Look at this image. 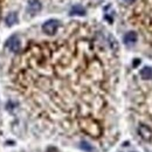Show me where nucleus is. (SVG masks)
Segmentation results:
<instances>
[{
  "label": "nucleus",
  "instance_id": "20e7f679",
  "mask_svg": "<svg viewBox=\"0 0 152 152\" xmlns=\"http://www.w3.org/2000/svg\"><path fill=\"white\" fill-rule=\"evenodd\" d=\"M42 8V4L40 2V0H29L27 4V13L29 14H37L41 11Z\"/></svg>",
  "mask_w": 152,
  "mask_h": 152
},
{
  "label": "nucleus",
  "instance_id": "0eeeda50",
  "mask_svg": "<svg viewBox=\"0 0 152 152\" xmlns=\"http://www.w3.org/2000/svg\"><path fill=\"white\" fill-rule=\"evenodd\" d=\"M5 21H6V25L7 26H13V25H15V23H18V21H19V19H18V14L15 13V12H11V13H8L7 14V17H6V19H5Z\"/></svg>",
  "mask_w": 152,
  "mask_h": 152
},
{
  "label": "nucleus",
  "instance_id": "f03ea898",
  "mask_svg": "<svg viewBox=\"0 0 152 152\" xmlns=\"http://www.w3.org/2000/svg\"><path fill=\"white\" fill-rule=\"evenodd\" d=\"M5 46H6V48H8L11 52L17 53V52H19L20 47H21L20 39L18 38V35H12L11 38L7 39V41H6Z\"/></svg>",
  "mask_w": 152,
  "mask_h": 152
},
{
  "label": "nucleus",
  "instance_id": "9d476101",
  "mask_svg": "<svg viewBox=\"0 0 152 152\" xmlns=\"http://www.w3.org/2000/svg\"><path fill=\"white\" fill-rule=\"evenodd\" d=\"M124 1H125V2H129V4H131V2H133L134 0H124Z\"/></svg>",
  "mask_w": 152,
  "mask_h": 152
},
{
  "label": "nucleus",
  "instance_id": "1a4fd4ad",
  "mask_svg": "<svg viewBox=\"0 0 152 152\" xmlns=\"http://www.w3.org/2000/svg\"><path fill=\"white\" fill-rule=\"evenodd\" d=\"M81 149L82 150H84V151L87 152H94L95 150H94V148L89 144V143H87V142H82L81 143Z\"/></svg>",
  "mask_w": 152,
  "mask_h": 152
},
{
  "label": "nucleus",
  "instance_id": "6e6552de",
  "mask_svg": "<svg viewBox=\"0 0 152 152\" xmlns=\"http://www.w3.org/2000/svg\"><path fill=\"white\" fill-rule=\"evenodd\" d=\"M139 75L143 80H152V67H144L143 69H140Z\"/></svg>",
  "mask_w": 152,
  "mask_h": 152
},
{
  "label": "nucleus",
  "instance_id": "7ed1b4c3",
  "mask_svg": "<svg viewBox=\"0 0 152 152\" xmlns=\"http://www.w3.org/2000/svg\"><path fill=\"white\" fill-rule=\"evenodd\" d=\"M138 134L140 136V138L145 142H150L152 139V130L151 128H149L145 124H140L138 128Z\"/></svg>",
  "mask_w": 152,
  "mask_h": 152
},
{
  "label": "nucleus",
  "instance_id": "423d86ee",
  "mask_svg": "<svg viewBox=\"0 0 152 152\" xmlns=\"http://www.w3.org/2000/svg\"><path fill=\"white\" fill-rule=\"evenodd\" d=\"M87 13L86 8L82 5H74L70 11H69V15H78V17H84Z\"/></svg>",
  "mask_w": 152,
  "mask_h": 152
},
{
  "label": "nucleus",
  "instance_id": "39448f33",
  "mask_svg": "<svg viewBox=\"0 0 152 152\" xmlns=\"http://www.w3.org/2000/svg\"><path fill=\"white\" fill-rule=\"evenodd\" d=\"M137 39H138V37H137V33L136 32H128L124 35L123 41H124V43L126 46H132V45H134L137 42Z\"/></svg>",
  "mask_w": 152,
  "mask_h": 152
},
{
  "label": "nucleus",
  "instance_id": "f257e3e1",
  "mask_svg": "<svg viewBox=\"0 0 152 152\" xmlns=\"http://www.w3.org/2000/svg\"><path fill=\"white\" fill-rule=\"evenodd\" d=\"M60 27V21L56 19L47 20L43 25H42V31L45 34L47 35H54L56 33V31Z\"/></svg>",
  "mask_w": 152,
  "mask_h": 152
}]
</instances>
